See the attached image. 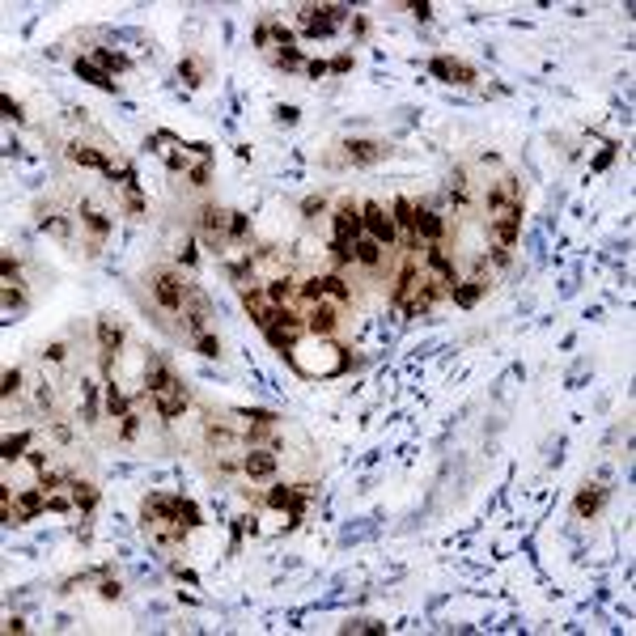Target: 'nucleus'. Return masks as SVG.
Returning a JSON list of instances; mask_svg holds the SVG:
<instances>
[{
    "label": "nucleus",
    "instance_id": "obj_1",
    "mask_svg": "<svg viewBox=\"0 0 636 636\" xmlns=\"http://www.w3.org/2000/svg\"><path fill=\"white\" fill-rule=\"evenodd\" d=\"M348 17V9L344 5H305L301 9V30L310 34V38H327V34H335V26Z\"/></svg>",
    "mask_w": 636,
    "mask_h": 636
},
{
    "label": "nucleus",
    "instance_id": "obj_2",
    "mask_svg": "<svg viewBox=\"0 0 636 636\" xmlns=\"http://www.w3.org/2000/svg\"><path fill=\"white\" fill-rule=\"evenodd\" d=\"M361 229H365V225H361V208L340 204V212H335V259H340V263L352 259V246H356Z\"/></svg>",
    "mask_w": 636,
    "mask_h": 636
},
{
    "label": "nucleus",
    "instance_id": "obj_3",
    "mask_svg": "<svg viewBox=\"0 0 636 636\" xmlns=\"http://www.w3.org/2000/svg\"><path fill=\"white\" fill-rule=\"evenodd\" d=\"M149 289H153L157 305L170 310V314H179V310H183V301H187V285H183L174 272H166V268H157V272L149 276Z\"/></svg>",
    "mask_w": 636,
    "mask_h": 636
},
{
    "label": "nucleus",
    "instance_id": "obj_4",
    "mask_svg": "<svg viewBox=\"0 0 636 636\" xmlns=\"http://www.w3.org/2000/svg\"><path fill=\"white\" fill-rule=\"evenodd\" d=\"M263 335H268V344H272L280 356H289L293 344H297V335H301V318H297L293 310H276V323L263 331Z\"/></svg>",
    "mask_w": 636,
    "mask_h": 636
},
{
    "label": "nucleus",
    "instance_id": "obj_5",
    "mask_svg": "<svg viewBox=\"0 0 636 636\" xmlns=\"http://www.w3.org/2000/svg\"><path fill=\"white\" fill-rule=\"evenodd\" d=\"M361 225H365V234L374 238L378 246H391V242H395V217H391L382 204H365V208H361Z\"/></svg>",
    "mask_w": 636,
    "mask_h": 636
},
{
    "label": "nucleus",
    "instance_id": "obj_6",
    "mask_svg": "<svg viewBox=\"0 0 636 636\" xmlns=\"http://www.w3.org/2000/svg\"><path fill=\"white\" fill-rule=\"evenodd\" d=\"M242 305H246V314H250V323L263 327V331L276 323V310H280L268 293H259V289H246V293H242Z\"/></svg>",
    "mask_w": 636,
    "mask_h": 636
},
{
    "label": "nucleus",
    "instance_id": "obj_7",
    "mask_svg": "<svg viewBox=\"0 0 636 636\" xmlns=\"http://www.w3.org/2000/svg\"><path fill=\"white\" fill-rule=\"evenodd\" d=\"M153 403H157V416H166V420L183 416V407H187V391H183V382H179V378H170L162 391H153Z\"/></svg>",
    "mask_w": 636,
    "mask_h": 636
},
{
    "label": "nucleus",
    "instance_id": "obj_8",
    "mask_svg": "<svg viewBox=\"0 0 636 636\" xmlns=\"http://www.w3.org/2000/svg\"><path fill=\"white\" fill-rule=\"evenodd\" d=\"M305 327H310L314 335H331V331L340 327V310H335L331 301H314L310 314H305Z\"/></svg>",
    "mask_w": 636,
    "mask_h": 636
},
{
    "label": "nucleus",
    "instance_id": "obj_9",
    "mask_svg": "<svg viewBox=\"0 0 636 636\" xmlns=\"http://www.w3.org/2000/svg\"><path fill=\"white\" fill-rule=\"evenodd\" d=\"M429 68H433V77H441V81H454V85H475V68H471V64H462V60L437 56Z\"/></svg>",
    "mask_w": 636,
    "mask_h": 636
},
{
    "label": "nucleus",
    "instance_id": "obj_10",
    "mask_svg": "<svg viewBox=\"0 0 636 636\" xmlns=\"http://www.w3.org/2000/svg\"><path fill=\"white\" fill-rule=\"evenodd\" d=\"M395 225L403 229L407 250H416V246H420V238H416V204H411L407 195H399V199H395Z\"/></svg>",
    "mask_w": 636,
    "mask_h": 636
},
{
    "label": "nucleus",
    "instance_id": "obj_11",
    "mask_svg": "<svg viewBox=\"0 0 636 636\" xmlns=\"http://www.w3.org/2000/svg\"><path fill=\"white\" fill-rule=\"evenodd\" d=\"M344 149H348V162H352V166H374V162H382V157H386V149H382L378 140H348Z\"/></svg>",
    "mask_w": 636,
    "mask_h": 636
},
{
    "label": "nucleus",
    "instance_id": "obj_12",
    "mask_svg": "<svg viewBox=\"0 0 636 636\" xmlns=\"http://www.w3.org/2000/svg\"><path fill=\"white\" fill-rule=\"evenodd\" d=\"M242 471L250 475V480H268V475L276 471V454H272V450H255V446H250V454L242 458Z\"/></svg>",
    "mask_w": 636,
    "mask_h": 636
},
{
    "label": "nucleus",
    "instance_id": "obj_13",
    "mask_svg": "<svg viewBox=\"0 0 636 636\" xmlns=\"http://www.w3.org/2000/svg\"><path fill=\"white\" fill-rule=\"evenodd\" d=\"M174 374H170V365H166V356H157V352H149V361H144V386H149V395L153 391H162L166 382H170Z\"/></svg>",
    "mask_w": 636,
    "mask_h": 636
},
{
    "label": "nucleus",
    "instance_id": "obj_14",
    "mask_svg": "<svg viewBox=\"0 0 636 636\" xmlns=\"http://www.w3.org/2000/svg\"><path fill=\"white\" fill-rule=\"evenodd\" d=\"M420 234H424V238H429L433 246L441 242V234H446V225H441V217H437V212H433V208H416V238H420Z\"/></svg>",
    "mask_w": 636,
    "mask_h": 636
},
{
    "label": "nucleus",
    "instance_id": "obj_15",
    "mask_svg": "<svg viewBox=\"0 0 636 636\" xmlns=\"http://www.w3.org/2000/svg\"><path fill=\"white\" fill-rule=\"evenodd\" d=\"M437 293H441L437 285H420V289L407 297V305H403V310H407V318H420V314H429V310H433V301H437Z\"/></svg>",
    "mask_w": 636,
    "mask_h": 636
},
{
    "label": "nucleus",
    "instance_id": "obj_16",
    "mask_svg": "<svg viewBox=\"0 0 636 636\" xmlns=\"http://www.w3.org/2000/svg\"><path fill=\"white\" fill-rule=\"evenodd\" d=\"M38 509H47V492H38V488L22 492V497H17V509H13V526H17V522H30Z\"/></svg>",
    "mask_w": 636,
    "mask_h": 636
},
{
    "label": "nucleus",
    "instance_id": "obj_17",
    "mask_svg": "<svg viewBox=\"0 0 636 636\" xmlns=\"http://www.w3.org/2000/svg\"><path fill=\"white\" fill-rule=\"evenodd\" d=\"M77 77L89 81V85H98V89H106V93H115V77L106 68H98L93 60H77Z\"/></svg>",
    "mask_w": 636,
    "mask_h": 636
},
{
    "label": "nucleus",
    "instance_id": "obj_18",
    "mask_svg": "<svg viewBox=\"0 0 636 636\" xmlns=\"http://www.w3.org/2000/svg\"><path fill=\"white\" fill-rule=\"evenodd\" d=\"M98 340H102V356H106V365H111V356L119 352V344H123V331L111 323V318H102L98 323Z\"/></svg>",
    "mask_w": 636,
    "mask_h": 636
},
{
    "label": "nucleus",
    "instance_id": "obj_19",
    "mask_svg": "<svg viewBox=\"0 0 636 636\" xmlns=\"http://www.w3.org/2000/svg\"><path fill=\"white\" fill-rule=\"evenodd\" d=\"M199 225L208 229V242H217V234H221V229H229V212H221L217 204H208V208L199 212Z\"/></svg>",
    "mask_w": 636,
    "mask_h": 636
},
{
    "label": "nucleus",
    "instance_id": "obj_20",
    "mask_svg": "<svg viewBox=\"0 0 636 636\" xmlns=\"http://www.w3.org/2000/svg\"><path fill=\"white\" fill-rule=\"evenodd\" d=\"M382 250H386V246H378L374 238H356L352 259H356V263H365V268H378V263H382Z\"/></svg>",
    "mask_w": 636,
    "mask_h": 636
},
{
    "label": "nucleus",
    "instance_id": "obj_21",
    "mask_svg": "<svg viewBox=\"0 0 636 636\" xmlns=\"http://www.w3.org/2000/svg\"><path fill=\"white\" fill-rule=\"evenodd\" d=\"M68 157H73L77 166H93V170H102V174H106V166H111V162H106L98 149H89V144H68Z\"/></svg>",
    "mask_w": 636,
    "mask_h": 636
},
{
    "label": "nucleus",
    "instance_id": "obj_22",
    "mask_svg": "<svg viewBox=\"0 0 636 636\" xmlns=\"http://www.w3.org/2000/svg\"><path fill=\"white\" fill-rule=\"evenodd\" d=\"M272 441H276V420H259L255 429H250V446L272 450Z\"/></svg>",
    "mask_w": 636,
    "mask_h": 636
},
{
    "label": "nucleus",
    "instance_id": "obj_23",
    "mask_svg": "<svg viewBox=\"0 0 636 636\" xmlns=\"http://www.w3.org/2000/svg\"><path fill=\"white\" fill-rule=\"evenodd\" d=\"M81 221H85V229H89L93 238H106V234H111V221H106L102 212H93V208H81Z\"/></svg>",
    "mask_w": 636,
    "mask_h": 636
},
{
    "label": "nucleus",
    "instance_id": "obj_24",
    "mask_svg": "<svg viewBox=\"0 0 636 636\" xmlns=\"http://www.w3.org/2000/svg\"><path fill=\"white\" fill-rule=\"evenodd\" d=\"M598 505H603V488H586V492L577 497V513H581V517H594Z\"/></svg>",
    "mask_w": 636,
    "mask_h": 636
},
{
    "label": "nucleus",
    "instance_id": "obj_25",
    "mask_svg": "<svg viewBox=\"0 0 636 636\" xmlns=\"http://www.w3.org/2000/svg\"><path fill=\"white\" fill-rule=\"evenodd\" d=\"M68 488H73V501H77V509H93V501H98V488H93V484L68 480Z\"/></svg>",
    "mask_w": 636,
    "mask_h": 636
},
{
    "label": "nucleus",
    "instance_id": "obj_26",
    "mask_svg": "<svg viewBox=\"0 0 636 636\" xmlns=\"http://www.w3.org/2000/svg\"><path fill=\"white\" fill-rule=\"evenodd\" d=\"M318 285H323V297H331V301H348V285H344L340 276H323Z\"/></svg>",
    "mask_w": 636,
    "mask_h": 636
},
{
    "label": "nucleus",
    "instance_id": "obj_27",
    "mask_svg": "<svg viewBox=\"0 0 636 636\" xmlns=\"http://www.w3.org/2000/svg\"><path fill=\"white\" fill-rule=\"evenodd\" d=\"M106 411H111V416H119V420L128 416V399L119 395V386H115V382L106 386Z\"/></svg>",
    "mask_w": 636,
    "mask_h": 636
},
{
    "label": "nucleus",
    "instance_id": "obj_28",
    "mask_svg": "<svg viewBox=\"0 0 636 636\" xmlns=\"http://www.w3.org/2000/svg\"><path fill=\"white\" fill-rule=\"evenodd\" d=\"M93 64H98V68H106V73H111V68H115V73H123V68H128V60H123V56H115V51H93Z\"/></svg>",
    "mask_w": 636,
    "mask_h": 636
},
{
    "label": "nucleus",
    "instance_id": "obj_29",
    "mask_svg": "<svg viewBox=\"0 0 636 636\" xmlns=\"http://www.w3.org/2000/svg\"><path fill=\"white\" fill-rule=\"evenodd\" d=\"M208 441L217 446V450H229V446H234V433H229V429H221V424H212V429H208Z\"/></svg>",
    "mask_w": 636,
    "mask_h": 636
},
{
    "label": "nucleus",
    "instance_id": "obj_30",
    "mask_svg": "<svg viewBox=\"0 0 636 636\" xmlns=\"http://www.w3.org/2000/svg\"><path fill=\"white\" fill-rule=\"evenodd\" d=\"M263 293H268V297L280 305V301H289V297H293V285H289V280H272V285L263 289Z\"/></svg>",
    "mask_w": 636,
    "mask_h": 636
},
{
    "label": "nucleus",
    "instance_id": "obj_31",
    "mask_svg": "<svg viewBox=\"0 0 636 636\" xmlns=\"http://www.w3.org/2000/svg\"><path fill=\"white\" fill-rule=\"evenodd\" d=\"M179 77H183L187 85H199V81H204V68H199L195 60H183V64H179Z\"/></svg>",
    "mask_w": 636,
    "mask_h": 636
},
{
    "label": "nucleus",
    "instance_id": "obj_32",
    "mask_svg": "<svg viewBox=\"0 0 636 636\" xmlns=\"http://www.w3.org/2000/svg\"><path fill=\"white\" fill-rule=\"evenodd\" d=\"M195 348H199V356H221V344H217V335H195Z\"/></svg>",
    "mask_w": 636,
    "mask_h": 636
},
{
    "label": "nucleus",
    "instance_id": "obj_33",
    "mask_svg": "<svg viewBox=\"0 0 636 636\" xmlns=\"http://www.w3.org/2000/svg\"><path fill=\"white\" fill-rule=\"evenodd\" d=\"M26 441H30L26 433H17V437H9V441H5V462H13V458H22V450H26Z\"/></svg>",
    "mask_w": 636,
    "mask_h": 636
},
{
    "label": "nucleus",
    "instance_id": "obj_34",
    "mask_svg": "<svg viewBox=\"0 0 636 636\" xmlns=\"http://www.w3.org/2000/svg\"><path fill=\"white\" fill-rule=\"evenodd\" d=\"M344 632H386V628H382L378 619H348Z\"/></svg>",
    "mask_w": 636,
    "mask_h": 636
},
{
    "label": "nucleus",
    "instance_id": "obj_35",
    "mask_svg": "<svg viewBox=\"0 0 636 636\" xmlns=\"http://www.w3.org/2000/svg\"><path fill=\"white\" fill-rule=\"evenodd\" d=\"M450 191H454L458 199H467V174H462V170H454V174H450Z\"/></svg>",
    "mask_w": 636,
    "mask_h": 636
},
{
    "label": "nucleus",
    "instance_id": "obj_36",
    "mask_svg": "<svg viewBox=\"0 0 636 636\" xmlns=\"http://www.w3.org/2000/svg\"><path fill=\"white\" fill-rule=\"evenodd\" d=\"M297 115H301V111H297V106H280V111H276V123H285V128H293V123H297Z\"/></svg>",
    "mask_w": 636,
    "mask_h": 636
},
{
    "label": "nucleus",
    "instance_id": "obj_37",
    "mask_svg": "<svg viewBox=\"0 0 636 636\" xmlns=\"http://www.w3.org/2000/svg\"><path fill=\"white\" fill-rule=\"evenodd\" d=\"M229 234H234V238H246V217H242V212H229Z\"/></svg>",
    "mask_w": 636,
    "mask_h": 636
},
{
    "label": "nucleus",
    "instance_id": "obj_38",
    "mask_svg": "<svg viewBox=\"0 0 636 636\" xmlns=\"http://www.w3.org/2000/svg\"><path fill=\"white\" fill-rule=\"evenodd\" d=\"M17 386H22V374H17V369H9V374H5V399L17 395Z\"/></svg>",
    "mask_w": 636,
    "mask_h": 636
},
{
    "label": "nucleus",
    "instance_id": "obj_39",
    "mask_svg": "<svg viewBox=\"0 0 636 636\" xmlns=\"http://www.w3.org/2000/svg\"><path fill=\"white\" fill-rule=\"evenodd\" d=\"M0 106H5V115H9V119H22V106H17V102H13L9 93H5V98H0Z\"/></svg>",
    "mask_w": 636,
    "mask_h": 636
},
{
    "label": "nucleus",
    "instance_id": "obj_40",
    "mask_svg": "<svg viewBox=\"0 0 636 636\" xmlns=\"http://www.w3.org/2000/svg\"><path fill=\"white\" fill-rule=\"evenodd\" d=\"M301 212H305V217H314V212H323V195H310V199L301 204Z\"/></svg>",
    "mask_w": 636,
    "mask_h": 636
},
{
    "label": "nucleus",
    "instance_id": "obj_41",
    "mask_svg": "<svg viewBox=\"0 0 636 636\" xmlns=\"http://www.w3.org/2000/svg\"><path fill=\"white\" fill-rule=\"evenodd\" d=\"M305 73H310V77L318 81V77H327V73H331V64H323V60H314V64H305Z\"/></svg>",
    "mask_w": 636,
    "mask_h": 636
},
{
    "label": "nucleus",
    "instance_id": "obj_42",
    "mask_svg": "<svg viewBox=\"0 0 636 636\" xmlns=\"http://www.w3.org/2000/svg\"><path fill=\"white\" fill-rule=\"evenodd\" d=\"M204 183H208V166H195L191 170V187H204Z\"/></svg>",
    "mask_w": 636,
    "mask_h": 636
},
{
    "label": "nucleus",
    "instance_id": "obj_43",
    "mask_svg": "<svg viewBox=\"0 0 636 636\" xmlns=\"http://www.w3.org/2000/svg\"><path fill=\"white\" fill-rule=\"evenodd\" d=\"M331 68H335V73H348V68H352V56H335Z\"/></svg>",
    "mask_w": 636,
    "mask_h": 636
},
{
    "label": "nucleus",
    "instance_id": "obj_44",
    "mask_svg": "<svg viewBox=\"0 0 636 636\" xmlns=\"http://www.w3.org/2000/svg\"><path fill=\"white\" fill-rule=\"evenodd\" d=\"M102 598H119V586H115V581H102Z\"/></svg>",
    "mask_w": 636,
    "mask_h": 636
},
{
    "label": "nucleus",
    "instance_id": "obj_45",
    "mask_svg": "<svg viewBox=\"0 0 636 636\" xmlns=\"http://www.w3.org/2000/svg\"><path fill=\"white\" fill-rule=\"evenodd\" d=\"M411 13H416L420 22H429V17H433V9H429V5H411Z\"/></svg>",
    "mask_w": 636,
    "mask_h": 636
},
{
    "label": "nucleus",
    "instance_id": "obj_46",
    "mask_svg": "<svg viewBox=\"0 0 636 636\" xmlns=\"http://www.w3.org/2000/svg\"><path fill=\"white\" fill-rule=\"evenodd\" d=\"M43 356H51V361H64V344H51V348H47Z\"/></svg>",
    "mask_w": 636,
    "mask_h": 636
}]
</instances>
